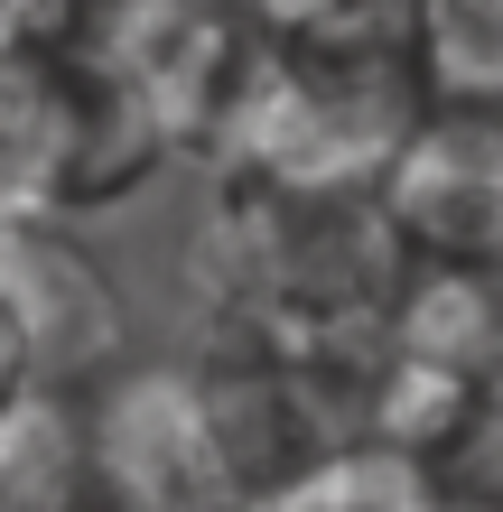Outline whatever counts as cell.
Masks as SVG:
<instances>
[{
  "label": "cell",
  "mask_w": 503,
  "mask_h": 512,
  "mask_svg": "<svg viewBox=\"0 0 503 512\" xmlns=\"http://www.w3.org/2000/svg\"><path fill=\"white\" fill-rule=\"evenodd\" d=\"M0 270L19 289L28 345H38V382L75 391V382L122 364V289L75 243V224H0Z\"/></svg>",
  "instance_id": "cell-4"
},
{
  "label": "cell",
  "mask_w": 503,
  "mask_h": 512,
  "mask_svg": "<svg viewBox=\"0 0 503 512\" xmlns=\"http://www.w3.org/2000/svg\"><path fill=\"white\" fill-rule=\"evenodd\" d=\"M382 224L410 261L448 270H503V122L476 112H420L410 140L373 177Z\"/></svg>",
  "instance_id": "cell-3"
},
{
  "label": "cell",
  "mask_w": 503,
  "mask_h": 512,
  "mask_svg": "<svg viewBox=\"0 0 503 512\" xmlns=\"http://www.w3.org/2000/svg\"><path fill=\"white\" fill-rule=\"evenodd\" d=\"M420 112L429 94L410 66V0H354L308 28H261L205 159L280 187H373Z\"/></svg>",
  "instance_id": "cell-1"
},
{
  "label": "cell",
  "mask_w": 503,
  "mask_h": 512,
  "mask_svg": "<svg viewBox=\"0 0 503 512\" xmlns=\"http://www.w3.org/2000/svg\"><path fill=\"white\" fill-rule=\"evenodd\" d=\"M401 233L382 224L373 187H280L224 168L196 233L205 317L261 326L289 345H373L401 289Z\"/></svg>",
  "instance_id": "cell-2"
},
{
  "label": "cell",
  "mask_w": 503,
  "mask_h": 512,
  "mask_svg": "<svg viewBox=\"0 0 503 512\" xmlns=\"http://www.w3.org/2000/svg\"><path fill=\"white\" fill-rule=\"evenodd\" d=\"M410 66L429 112L503 122V0H410Z\"/></svg>",
  "instance_id": "cell-5"
},
{
  "label": "cell",
  "mask_w": 503,
  "mask_h": 512,
  "mask_svg": "<svg viewBox=\"0 0 503 512\" xmlns=\"http://www.w3.org/2000/svg\"><path fill=\"white\" fill-rule=\"evenodd\" d=\"M252 28H308V19H336V10H354V0H233Z\"/></svg>",
  "instance_id": "cell-7"
},
{
  "label": "cell",
  "mask_w": 503,
  "mask_h": 512,
  "mask_svg": "<svg viewBox=\"0 0 503 512\" xmlns=\"http://www.w3.org/2000/svg\"><path fill=\"white\" fill-rule=\"evenodd\" d=\"M19 391H38V345H28L19 289H10V270H0V410H10Z\"/></svg>",
  "instance_id": "cell-6"
}]
</instances>
